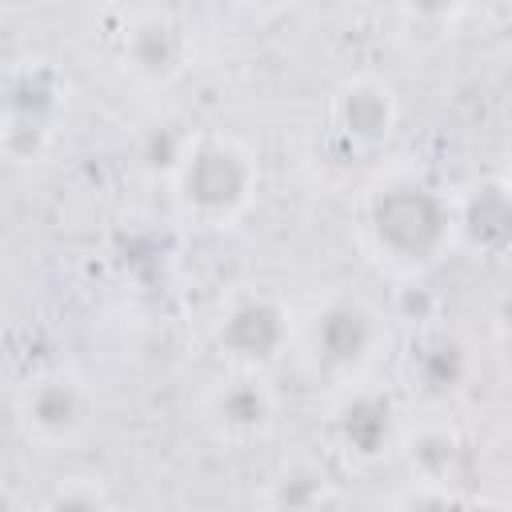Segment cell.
Instances as JSON below:
<instances>
[{"instance_id":"1","label":"cell","mask_w":512,"mask_h":512,"mask_svg":"<svg viewBox=\"0 0 512 512\" xmlns=\"http://www.w3.org/2000/svg\"><path fill=\"white\" fill-rule=\"evenodd\" d=\"M368 224H372L380 252L404 264H420L440 252V244L448 240L452 216H448V204L432 188L416 180H400V184L380 188V196L372 200Z\"/></svg>"},{"instance_id":"2","label":"cell","mask_w":512,"mask_h":512,"mask_svg":"<svg viewBox=\"0 0 512 512\" xmlns=\"http://www.w3.org/2000/svg\"><path fill=\"white\" fill-rule=\"evenodd\" d=\"M252 164L228 140L192 144L180 156V196L204 220H232L252 192Z\"/></svg>"},{"instance_id":"3","label":"cell","mask_w":512,"mask_h":512,"mask_svg":"<svg viewBox=\"0 0 512 512\" xmlns=\"http://www.w3.org/2000/svg\"><path fill=\"white\" fill-rule=\"evenodd\" d=\"M220 336L228 340V348H232L236 356H244V360H264V356H272V352L280 348V340H284V316H280V308H272L268 300H248V304H240V308L228 316V324H224Z\"/></svg>"},{"instance_id":"4","label":"cell","mask_w":512,"mask_h":512,"mask_svg":"<svg viewBox=\"0 0 512 512\" xmlns=\"http://www.w3.org/2000/svg\"><path fill=\"white\" fill-rule=\"evenodd\" d=\"M336 124L356 140H380L392 124V100L380 84H352L336 100Z\"/></svg>"},{"instance_id":"5","label":"cell","mask_w":512,"mask_h":512,"mask_svg":"<svg viewBox=\"0 0 512 512\" xmlns=\"http://www.w3.org/2000/svg\"><path fill=\"white\" fill-rule=\"evenodd\" d=\"M316 344L324 348V356L332 364H356L368 356V344H372V324H368V312L352 308V304H340L332 312L320 316L316 324Z\"/></svg>"},{"instance_id":"6","label":"cell","mask_w":512,"mask_h":512,"mask_svg":"<svg viewBox=\"0 0 512 512\" xmlns=\"http://www.w3.org/2000/svg\"><path fill=\"white\" fill-rule=\"evenodd\" d=\"M28 420L48 436H68L84 420V400L68 380H44L28 400Z\"/></svg>"},{"instance_id":"7","label":"cell","mask_w":512,"mask_h":512,"mask_svg":"<svg viewBox=\"0 0 512 512\" xmlns=\"http://www.w3.org/2000/svg\"><path fill=\"white\" fill-rule=\"evenodd\" d=\"M180 56H184V40H180V28L172 20L148 16L144 24H136V36H132L136 68H144V72H172V68H180Z\"/></svg>"},{"instance_id":"8","label":"cell","mask_w":512,"mask_h":512,"mask_svg":"<svg viewBox=\"0 0 512 512\" xmlns=\"http://www.w3.org/2000/svg\"><path fill=\"white\" fill-rule=\"evenodd\" d=\"M220 416L228 428H240V432H252V428H264L268 416H272V400L260 384L252 380H236L224 396H220Z\"/></svg>"},{"instance_id":"9","label":"cell","mask_w":512,"mask_h":512,"mask_svg":"<svg viewBox=\"0 0 512 512\" xmlns=\"http://www.w3.org/2000/svg\"><path fill=\"white\" fill-rule=\"evenodd\" d=\"M344 428H348V440H352L360 452H376V440H384V432H388V408L360 400V404L348 408Z\"/></svg>"},{"instance_id":"10","label":"cell","mask_w":512,"mask_h":512,"mask_svg":"<svg viewBox=\"0 0 512 512\" xmlns=\"http://www.w3.org/2000/svg\"><path fill=\"white\" fill-rule=\"evenodd\" d=\"M408 4H412L420 16H452L464 0H408Z\"/></svg>"}]
</instances>
